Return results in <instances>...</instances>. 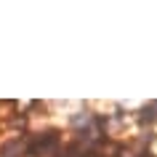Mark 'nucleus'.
I'll use <instances>...</instances> for the list:
<instances>
[{
	"instance_id": "f03ea898",
	"label": "nucleus",
	"mask_w": 157,
	"mask_h": 157,
	"mask_svg": "<svg viewBox=\"0 0 157 157\" xmlns=\"http://www.w3.org/2000/svg\"><path fill=\"white\" fill-rule=\"evenodd\" d=\"M155 120H157V101H152L141 109V123H155Z\"/></svg>"
},
{
	"instance_id": "f257e3e1",
	"label": "nucleus",
	"mask_w": 157,
	"mask_h": 157,
	"mask_svg": "<svg viewBox=\"0 0 157 157\" xmlns=\"http://www.w3.org/2000/svg\"><path fill=\"white\" fill-rule=\"evenodd\" d=\"M56 133H40V136H35L32 139V144L27 147V152L29 155H37V152H45V149H51V147H56Z\"/></svg>"
}]
</instances>
